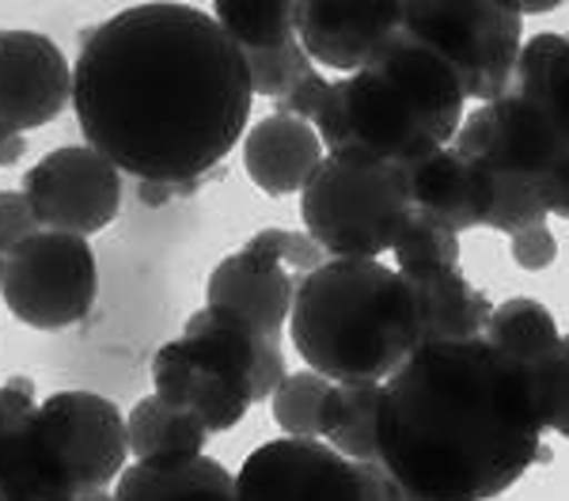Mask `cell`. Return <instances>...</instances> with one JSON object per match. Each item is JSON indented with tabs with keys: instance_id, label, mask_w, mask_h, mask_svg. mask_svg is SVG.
<instances>
[{
	"instance_id": "1",
	"label": "cell",
	"mask_w": 569,
	"mask_h": 501,
	"mask_svg": "<svg viewBox=\"0 0 569 501\" xmlns=\"http://www.w3.org/2000/svg\"><path fill=\"white\" fill-rule=\"evenodd\" d=\"M254 88L209 8L133 4L80 34L72 111L84 144L137 187L194 194L247 137Z\"/></svg>"
},
{
	"instance_id": "2",
	"label": "cell",
	"mask_w": 569,
	"mask_h": 501,
	"mask_svg": "<svg viewBox=\"0 0 569 501\" xmlns=\"http://www.w3.org/2000/svg\"><path fill=\"white\" fill-rule=\"evenodd\" d=\"M550 430L525 369L482 339L421 342L383 384L376 463L426 501H493L543 452Z\"/></svg>"
},
{
	"instance_id": "3",
	"label": "cell",
	"mask_w": 569,
	"mask_h": 501,
	"mask_svg": "<svg viewBox=\"0 0 569 501\" xmlns=\"http://www.w3.org/2000/svg\"><path fill=\"white\" fill-rule=\"evenodd\" d=\"M289 339L311 372L388 384L426 342L418 289L380 259H327L292 297Z\"/></svg>"
},
{
	"instance_id": "4",
	"label": "cell",
	"mask_w": 569,
	"mask_h": 501,
	"mask_svg": "<svg viewBox=\"0 0 569 501\" xmlns=\"http://www.w3.org/2000/svg\"><path fill=\"white\" fill-rule=\"evenodd\" d=\"M284 377L278 339L213 304L198 308L179 339L152 358L156 395L194 414L209 433L236 430L254 403L273 399Z\"/></svg>"
},
{
	"instance_id": "5",
	"label": "cell",
	"mask_w": 569,
	"mask_h": 501,
	"mask_svg": "<svg viewBox=\"0 0 569 501\" xmlns=\"http://www.w3.org/2000/svg\"><path fill=\"white\" fill-rule=\"evenodd\" d=\"M305 232L327 259H380L410 224L407 176L369 152H327L300 190Z\"/></svg>"
},
{
	"instance_id": "6",
	"label": "cell",
	"mask_w": 569,
	"mask_h": 501,
	"mask_svg": "<svg viewBox=\"0 0 569 501\" xmlns=\"http://www.w3.org/2000/svg\"><path fill=\"white\" fill-rule=\"evenodd\" d=\"M402 31L426 42L460 77L463 96L493 103L512 84L525 50V16L509 0H448V4H402Z\"/></svg>"
},
{
	"instance_id": "7",
	"label": "cell",
	"mask_w": 569,
	"mask_h": 501,
	"mask_svg": "<svg viewBox=\"0 0 569 501\" xmlns=\"http://www.w3.org/2000/svg\"><path fill=\"white\" fill-rule=\"evenodd\" d=\"M99 293L91 240L69 232H34L8 254L0 300L34 331H69L84 323Z\"/></svg>"
},
{
	"instance_id": "8",
	"label": "cell",
	"mask_w": 569,
	"mask_h": 501,
	"mask_svg": "<svg viewBox=\"0 0 569 501\" xmlns=\"http://www.w3.org/2000/svg\"><path fill=\"white\" fill-rule=\"evenodd\" d=\"M243 501H399V487L380 463L350 460L327 441L259 444L236 471Z\"/></svg>"
},
{
	"instance_id": "9",
	"label": "cell",
	"mask_w": 569,
	"mask_h": 501,
	"mask_svg": "<svg viewBox=\"0 0 569 501\" xmlns=\"http://www.w3.org/2000/svg\"><path fill=\"white\" fill-rule=\"evenodd\" d=\"M311 126L327 152H369L399 168L440 149L407 99L372 69L330 80Z\"/></svg>"
},
{
	"instance_id": "10",
	"label": "cell",
	"mask_w": 569,
	"mask_h": 501,
	"mask_svg": "<svg viewBox=\"0 0 569 501\" xmlns=\"http://www.w3.org/2000/svg\"><path fill=\"white\" fill-rule=\"evenodd\" d=\"M23 198L46 232L88 240L122 213V171L91 144H61L23 176Z\"/></svg>"
},
{
	"instance_id": "11",
	"label": "cell",
	"mask_w": 569,
	"mask_h": 501,
	"mask_svg": "<svg viewBox=\"0 0 569 501\" xmlns=\"http://www.w3.org/2000/svg\"><path fill=\"white\" fill-rule=\"evenodd\" d=\"M72 107V66L39 31H0V137H27Z\"/></svg>"
},
{
	"instance_id": "12",
	"label": "cell",
	"mask_w": 569,
	"mask_h": 501,
	"mask_svg": "<svg viewBox=\"0 0 569 501\" xmlns=\"http://www.w3.org/2000/svg\"><path fill=\"white\" fill-rule=\"evenodd\" d=\"M452 149H460L463 157L479 160L490 171H509V176H525L531 182L543 179L566 152L543 107L517 91H505L501 99L467 114Z\"/></svg>"
},
{
	"instance_id": "13",
	"label": "cell",
	"mask_w": 569,
	"mask_h": 501,
	"mask_svg": "<svg viewBox=\"0 0 569 501\" xmlns=\"http://www.w3.org/2000/svg\"><path fill=\"white\" fill-rule=\"evenodd\" d=\"M365 69L380 72V77L407 99L410 111L421 118V126H426L440 149H448V144L456 141V133H460V126L467 118L463 114L467 96H463L460 77H456L452 66H448L437 50L410 39L399 27V31L372 53V61Z\"/></svg>"
},
{
	"instance_id": "14",
	"label": "cell",
	"mask_w": 569,
	"mask_h": 501,
	"mask_svg": "<svg viewBox=\"0 0 569 501\" xmlns=\"http://www.w3.org/2000/svg\"><path fill=\"white\" fill-rule=\"evenodd\" d=\"M300 278L262 243L254 232L240 251L224 254L206 281V304L224 308L259 327L262 334L278 339L281 327L292 315V297H297Z\"/></svg>"
},
{
	"instance_id": "15",
	"label": "cell",
	"mask_w": 569,
	"mask_h": 501,
	"mask_svg": "<svg viewBox=\"0 0 569 501\" xmlns=\"http://www.w3.org/2000/svg\"><path fill=\"white\" fill-rule=\"evenodd\" d=\"M402 4H335V0H300L297 39L311 66L338 69L346 77L361 72L372 53L399 31Z\"/></svg>"
},
{
	"instance_id": "16",
	"label": "cell",
	"mask_w": 569,
	"mask_h": 501,
	"mask_svg": "<svg viewBox=\"0 0 569 501\" xmlns=\"http://www.w3.org/2000/svg\"><path fill=\"white\" fill-rule=\"evenodd\" d=\"M402 176H407L410 209L421 221H433L456 236L467 228H486V217L493 209V176L479 160L448 144L407 163Z\"/></svg>"
},
{
	"instance_id": "17",
	"label": "cell",
	"mask_w": 569,
	"mask_h": 501,
	"mask_svg": "<svg viewBox=\"0 0 569 501\" xmlns=\"http://www.w3.org/2000/svg\"><path fill=\"white\" fill-rule=\"evenodd\" d=\"M486 342L498 345L505 358L525 369L528 384L536 391L539 407H543L550 422L558 403V388H562V369H566V350H562L566 334L558 331L550 308L536 297L501 300V304H493Z\"/></svg>"
},
{
	"instance_id": "18",
	"label": "cell",
	"mask_w": 569,
	"mask_h": 501,
	"mask_svg": "<svg viewBox=\"0 0 569 501\" xmlns=\"http://www.w3.org/2000/svg\"><path fill=\"white\" fill-rule=\"evenodd\" d=\"M327 149L319 141L316 126L300 122L292 114H266L243 137V168L254 187L270 198L300 194L316 168L323 163Z\"/></svg>"
},
{
	"instance_id": "19",
	"label": "cell",
	"mask_w": 569,
	"mask_h": 501,
	"mask_svg": "<svg viewBox=\"0 0 569 501\" xmlns=\"http://www.w3.org/2000/svg\"><path fill=\"white\" fill-rule=\"evenodd\" d=\"M126 433H130V460L144 468H182L206 455L213 437L194 414L163 403L156 391L126 414Z\"/></svg>"
},
{
	"instance_id": "20",
	"label": "cell",
	"mask_w": 569,
	"mask_h": 501,
	"mask_svg": "<svg viewBox=\"0 0 569 501\" xmlns=\"http://www.w3.org/2000/svg\"><path fill=\"white\" fill-rule=\"evenodd\" d=\"M114 501H243L240 482L213 455L182 463V468H144L130 463L114 482Z\"/></svg>"
},
{
	"instance_id": "21",
	"label": "cell",
	"mask_w": 569,
	"mask_h": 501,
	"mask_svg": "<svg viewBox=\"0 0 569 501\" xmlns=\"http://www.w3.org/2000/svg\"><path fill=\"white\" fill-rule=\"evenodd\" d=\"M421 300V315H426V342H463L482 339L490 327L493 304L482 289H475L463 278V270H452L437 281L415 285Z\"/></svg>"
},
{
	"instance_id": "22",
	"label": "cell",
	"mask_w": 569,
	"mask_h": 501,
	"mask_svg": "<svg viewBox=\"0 0 569 501\" xmlns=\"http://www.w3.org/2000/svg\"><path fill=\"white\" fill-rule=\"evenodd\" d=\"M383 384L372 380H346L327 391L319 410V441L338 449L350 460L376 463V410Z\"/></svg>"
},
{
	"instance_id": "23",
	"label": "cell",
	"mask_w": 569,
	"mask_h": 501,
	"mask_svg": "<svg viewBox=\"0 0 569 501\" xmlns=\"http://www.w3.org/2000/svg\"><path fill=\"white\" fill-rule=\"evenodd\" d=\"M209 12L243 53L281 50L297 42V0H224Z\"/></svg>"
},
{
	"instance_id": "24",
	"label": "cell",
	"mask_w": 569,
	"mask_h": 501,
	"mask_svg": "<svg viewBox=\"0 0 569 501\" xmlns=\"http://www.w3.org/2000/svg\"><path fill=\"white\" fill-rule=\"evenodd\" d=\"M391 254H395V270H399L410 285H426V281H437V278H445V273L460 270V236L433 221L410 217V224L402 228Z\"/></svg>"
},
{
	"instance_id": "25",
	"label": "cell",
	"mask_w": 569,
	"mask_h": 501,
	"mask_svg": "<svg viewBox=\"0 0 569 501\" xmlns=\"http://www.w3.org/2000/svg\"><path fill=\"white\" fill-rule=\"evenodd\" d=\"M330 388H335V380L319 377L311 369L289 372L270 399L273 422L281 425V433L297 437V441H319V410H323Z\"/></svg>"
},
{
	"instance_id": "26",
	"label": "cell",
	"mask_w": 569,
	"mask_h": 501,
	"mask_svg": "<svg viewBox=\"0 0 569 501\" xmlns=\"http://www.w3.org/2000/svg\"><path fill=\"white\" fill-rule=\"evenodd\" d=\"M490 171V168H486ZM493 176V209L486 217V228L505 236H517L525 228L547 224V206L539 198L536 182L525 176H509V171H490Z\"/></svg>"
},
{
	"instance_id": "27",
	"label": "cell",
	"mask_w": 569,
	"mask_h": 501,
	"mask_svg": "<svg viewBox=\"0 0 569 501\" xmlns=\"http://www.w3.org/2000/svg\"><path fill=\"white\" fill-rule=\"evenodd\" d=\"M247 58V72H251V88L254 96H266L273 103L289 99L292 91L300 88V80H308L316 66H311L308 50L297 42L281 46V50H262V53H243Z\"/></svg>"
},
{
	"instance_id": "28",
	"label": "cell",
	"mask_w": 569,
	"mask_h": 501,
	"mask_svg": "<svg viewBox=\"0 0 569 501\" xmlns=\"http://www.w3.org/2000/svg\"><path fill=\"white\" fill-rule=\"evenodd\" d=\"M566 69H569V39L566 34H555V31L536 34V39H528L525 50H520L509 91L531 99V96H539L550 80L562 77Z\"/></svg>"
},
{
	"instance_id": "29",
	"label": "cell",
	"mask_w": 569,
	"mask_h": 501,
	"mask_svg": "<svg viewBox=\"0 0 569 501\" xmlns=\"http://www.w3.org/2000/svg\"><path fill=\"white\" fill-rule=\"evenodd\" d=\"M34 232H42V228L34 221L31 202L23 198V190H0V254L8 259Z\"/></svg>"
},
{
	"instance_id": "30",
	"label": "cell",
	"mask_w": 569,
	"mask_h": 501,
	"mask_svg": "<svg viewBox=\"0 0 569 501\" xmlns=\"http://www.w3.org/2000/svg\"><path fill=\"white\" fill-rule=\"evenodd\" d=\"M509 254L520 270H550L558 259V236L550 232V224H536V228H525V232L509 236Z\"/></svg>"
},
{
	"instance_id": "31",
	"label": "cell",
	"mask_w": 569,
	"mask_h": 501,
	"mask_svg": "<svg viewBox=\"0 0 569 501\" xmlns=\"http://www.w3.org/2000/svg\"><path fill=\"white\" fill-rule=\"evenodd\" d=\"M531 103L543 107V114L550 118V126H555L558 141H562V149L569 152V69L558 80H550L539 96H531Z\"/></svg>"
},
{
	"instance_id": "32",
	"label": "cell",
	"mask_w": 569,
	"mask_h": 501,
	"mask_svg": "<svg viewBox=\"0 0 569 501\" xmlns=\"http://www.w3.org/2000/svg\"><path fill=\"white\" fill-rule=\"evenodd\" d=\"M327 88H330V80L323 77V72H311L308 80H300V88L292 91L289 99H281L278 103V111L281 114H292V118H300V122H316V114H319V103H323V96H327Z\"/></svg>"
},
{
	"instance_id": "33",
	"label": "cell",
	"mask_w": 569,
	"mask_h": 501,
	"mask_svg": "<svg viewBox=\"0 0 569 501\" xmlns=\"http://www.w3.org/2000/svg\"><path fill=\"white\" fill-rule=\"evenodd\" d=\"M536 190H539V198H543L547 213L566 217L569 221V152H562V157L555 160V168L536 182Z\"/></svg>"
},
{
	"instance_id": "34",
	"label": "cell",
	"mask_w": 569,
	"mask_h": 501,
	"mask_svg": "<svg viewBox=\"0 0 569 501\" xmlns=\"http://www.w3.org/2000/svg\"><path fill=\"white\" fill-rule=\"evenodd\" d=\"M562 350H566V369H562V388H558V403H555V418H550V430L562 433L569 441V334H566Z\"/></svg>"
},
{
	"instance_id": "35",
	"label": "cell",
	"mask_w": 569,
	"mask_h": 501,
	"mask_svg": "<svg viewBox=\"0 0 569 501\" xmlns=\"http://www.w3.org/2000/svg\"><path fill=\"white\" fill-rule=\"evenodd\" d=\"M558 4H517L520 16H543V12H555Z\"/></svg>"
},
{
	"instance_id": "36",
	"label": "cell",
	"mask_w": 569,
	"mask_h": 501,
	"mask_svg": "<svg viewBox=\"0 0 569 501\" xmlns=\"http://www.w3.org/2000/svg\"><path fill=\"white\" fill-rule=\"evenodd\" d=\"M399 501H426V498H415V494H407V490H399Z\"/></svg>"
},
{
	"instance_id": "37",
	"label": "cell",
	"mask_w": 569,
	"mask_h": 501,
	"mask_svg": "<svg viewBox=\"0 0 569 501\" xmlns=\"http://www.w3.org/2000/svg\"><path fill=\"white\" fill-rule=\"evenodd\" d=\"M4 270H8V259L0 254V285H4Z\"/></svg>"
},
{
	"instance_id": "38",
	"label": "cell",
	"mask_w": 569,
	"mask_h": 501,
	"mask_svg": "<svg viewBox=\"0 0 569 501\" xmlns=\"http://www.w3.org/2000/svg\"><path fill=\"white\" fill-rule=\"evenodd\" d=\"M0 441H4V410H0Z\"/></svg>"
}]
</instances>
